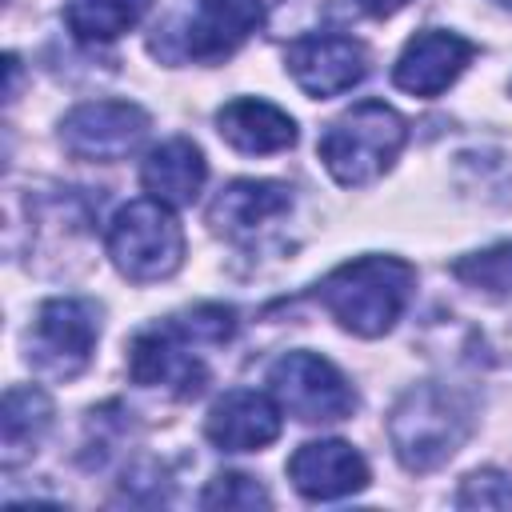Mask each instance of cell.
<instances>
[{
	"instance_id": "cell-1",
	"label": "cell",
	"mask_w": 512,
	"mask_h": 512,
	"mask_svg": "<svg viewBox=\"0 0 512 512\" xmlns=\"http://www.w3.org/2000/svg\"><path fill=\"white\" fill-rule=\"evenodd\" d=\"M416 272L400 256H356L316 284V300L356 336H384L408 308Z\"/></svg>"
},
{
	"instance_id": "cell-2",
	"label": "cell",
	"mask_w": 512,
	"mask_h": 512,
	"mask_svg": "<svg viewBox=\"0 0 512 512\" xmlns=\"http://www.w3.org/2000/svg\"><path fill=\"white\" fill-rule=\"evenodd\" d=\"M408 124L384 100H360L340 112L316 140V152L336 184L360 188L372 184L404 148Z\"/></svg>"
},
{
	"instance_id": "cell-3",
	"label": "cell",
	"mask_w": 512,
	"mask_h": 512,
	"mask_svg": "<svg viewBox=\"0 0 512 512\" xmlns=\"http://www.w3.org/2000/svg\"><path fill=\"white\" fill-rule=\"evenodd\" d=\"M468 428H472V416L464 396L440 384L408 388L388 420L392 448L408 472H432L436 464H444L464 444Z\"/></svg>"
},
{
	"instance_id": "cell-4",
	"label": "cell",
	"mask_w": 512,
	"mask_h": 512,
	"mask_svg": "<svg viewBox=\"0 0 512 512\" xmlns=\"http://www.w3.org/2000/svg\"><path fill=\"white\" fill-rule=\"evenodd\" d=\"M108 256L132 284L168 280L184 264V232L172 208L152 196L124 204L108 224Z\"/></svg>"
},
{
	"instance_id": "cell-5",
	"label": "cell",
	"mask_w": 512,
	"mask_h": 512,
	"mask_svg": "<svg viewBox=\"0 0 512 512\" xmlns=\"http://www.w3.org/2000/svg\"><path fill=\"white\" fill-rule=\"evenodd\" d=\"M264 24V0H200L184 20L168 24L152 52L164 60H224Z\"/></svg>"
},
{
	"instance_id": "cell-6",
	"label": "cell",
	"mask_w": 512,
	"mask_h": 512,
	"mask_svg": "<svg viewBox=\"0 0 512 512\" xmlns=\"http://www.w3.org/2000/svg\"><path fill=\"white\" fill-rule=\"evenodd\" d=\"M96 336H100V308L92 300L80 296L44 300L28 332V364L40 376L72 380L88 368Z\"/></svg>"
},
{
	"instance_id": "cell-7",
	"label": "cell",
	"mask_w": 512,
	"mask_h": 512,
	"mask_svg": "<svg viewBox=\"0 0 512 512\" xmlns=\"http://www.w3.org/2000/svg\"><path fill=\"white\" fill-rule=\"evenodd\" d=\"M272 396L284 412H292L304 424H332L348 420L356 408V392L344 380V372L316 356V352H288L268 368Z\"/></svg>"
},
{
	"instance_id": "cell-8",
	"label": "cell",
	"mask_w": 512,
	"mask_h": 512,
	"mask_svg": "<svg viewBox=\"0 0 512 512\" xmlns=\"http://www.w3.org/2000/svg\"><path fill=\"white\" fill-rule=\"evenodd\" d=\"M128 376L144 388H164L172 396H196L208 384V368L196 352V340L176 324L144 328L128 344Z\"/></svg>"
},
{
	"instance_id": "cell-9",
	"label": "cell",
	"mask_w": 512,
	"mask_h": 512,
	"mask_svg": "<svg viewBox=\"0 0 512 512\" xmlns=\"http://www.w3.org/2000/svg\"><path fill=\"white\" fill-rule=\"evenodd\" d=\"M148 112L128 100H88L60 120V144L80 160H120L148 136Z\"/></svg>"
},
{
	"instance_id": "cell-10",
	"label": "cell",
	"mask_w": 512,
	"mask_h": 512,
	"mask_svg": "<svg viewBox=\"0 0 512 512\" xmlns=\"http://www.w3.org/2000/svg\"><path fill=\"white\" fill-rule=\"evenodd\" d=\"M284 64L292 72V80L316 96H340L348 88H356L368 72V48L356 36H340V32H312V36H296L284 48Z\"/></svg>"
},
{
	"instance_id": "cell-11",
	"label": "cell",
	"mask_w": 512,
	"mask_h": 512,
	"mask_svg": "<svg viewBox=\"0 0 512 512\" xmlns=\"http://www.w3.org/2000/svg\"><path fill=\"white\" fill-rule=\"evenodd\" d=\"M476 56L472 40L444 32V28H424L416 32L404 52L392 64V84L408 96H440Z\"/></svg>"
},
{
	"instance_id": "cell-12",
	"label": "cell",
	"mask_w": 512,
	"mask_h": 512,
	"mask_svg": "<svg viewBox=\"0 0 512 512\" xmlns=\"http://www.w3.org/2000/svg\"><path fill=\"white\" fill-rule=\"evenodd\" d=\"M280 424V400L256 388H232L208 408L204 436L220 452H256L280 436Z\"/></svg>"
},
{
	"instance_id": "cell-13",
	"label": "cell",
	"mask_w": 512,
	"mask_h": 512,
	"mask_svg": "<svg viewBox=\"0 0 512 512\" xmlns=\"http://www.w3.org/2000/svg\"><path fill=\"white\" fill-rule=\"evenodd\" d=\"M288 480L308 500H340L368 484V464L344 440H308L292 452Z\"/></svg>"
},
{
	"instance_id": "cell-14",
	"label": "cell",
	"mask_w": 512,
	"mask_h": 512,
	"mask_svg": "<svg viewBox=\"0 0 512 512\" xmlns=\"http://www.w3.org/2000/svg\"><path fill=\"white\" fill-rule=\"evenodd\" d=\"M216 132L224 144H232L244 156H268L296 144V124L288 112H280L268 100L236 96L216 112Z\"/></svg>"
},
{
	"instance_id": "cell-15",
	"label": "cell",
	"mask_w": 512,
	"mask_h": 512,
	"mask_svg": "<svg viewBox=\"0 0 512 512\" xmlns=\"http://www.w3.org/2000/svg\"><path fill=\"white\" fill-rule=\"evenodd\" d=\"M204 180H208L204 152H200L192 140H184V136L164 140L160 148H152L148 160H144V168H140L144 192H148L152 200L168 204V208L192 204V200L200 196Z\"/></svg>"
},
{
	"instance_id": "cell-16",
	"label": "cell",
	"mask_w": 512,
	"mask_h": 512,
	"mask_svg": "<svg viewBox=\"0 0 512 512\" xmlns=\"http://www.w3.org/2000/svg\"><path fill=\"white\" fill-rule=\"evenodd\" d=\"M292 208V188L280 180H232L208 208V220L228 236H248Z\"/></svg>"
},
{
	"instance_id": "cell-17",
	"label": "cell",
	"mask_w": 512,
	"mask_h": 512,
	"mask_svg": "<svg viewBox=\"0 0 512 512\" xmlns=\"http://www.w3.org/2000/svg\"><path fill=\"white\" fill-rule=\"evenodd\" d=\"M52 424V400L40 388H8L4 392V412H0V448H4V468H16L24 456L36 452Z\"/></svg>"
},
{
	"instance_id": "cell-18",
	"label": "cell",
	"mask_w": 512,
	"mask_h": 512,
	"mask_svg": "<svg viewBox=\"0 0 512 512\" xmlns=\"http://www.w3.org/2000/svg\"><path fill=\"white\" fill-rule=\"evenodd\" d=\"M148 12V0H68L64 20L76 40L84 44H108L140 24Z\"/></svg>"
},
{
	"instance_id": "cell-19",
	"label": "cell",
	"mask_w": 512,
	"mask_h": 512,
	"mask_svg": "<svg viewBox=\"0 0 512 512\" xmlns=\"http://www.w3.org/2000/svg\"><path fill=\"white\" fill-rule=\"evenodd\" d=\"M452 276L488 296H508L512 292V244H492L484 252L460 256L452 264Z\"/></svg>"
},
{
	"instance_id": "cell-20",
	"label": "cell",
	"mask_w": 512,
	"mask_h": 512,
	"mask_svg": "<svg viewBox=\"0 0 512 512\" xmlns=\"http://www.w3.org/2000/svg\"><path fill=\"white\" fill-rule=\"evenodd\" d=\"M200 504L204 508H268L272 500H268V492L252 476H244V472H220L204 488Z\"/></svg>"
},
{
	"instance_id": "cell-21",
	"label": "cell",
	"mask_w": 512,
	"mask_h": 512,
	"mask_svg": "<svg viewBox=\"0 0 512 512\" xmlns=\"http://www.w3.org/2000/svg\"><path fill=\"white\" fill-rule=\"evenodd\" d=\"M460 508H512V480L496 468H480L460 484Z\"/></svg>"
},
{
	"instance_id": "cell-22",
	"label": "cell",
	"mask_w": 512,
	"mask_h": 512,
	"mask_svg": "<svg viewBox=\"0 0 512 512\" xmlns=\"http://www.w3.org/2000/svg\"><path fill=\"white\" fill-rule=\"evenodd\" d=\"M368 16H392V12H400L408 0H356Z\"/></svg>"
},
{
	"instance_id": "cell-23",
	"label": "cell",
	"mask_w": 512,
	"mask_h": 512,
	"mask_svg": "<svg viewBox=\"0 0 512 512\" xmlns=\"http://www.w3.org/2000/svg\"><path fill=\"white\" fill-rule=\"evenodd\" d=\"M496 4H504V8H512V0H496Z\"/></svg>"
}]
</instances>
